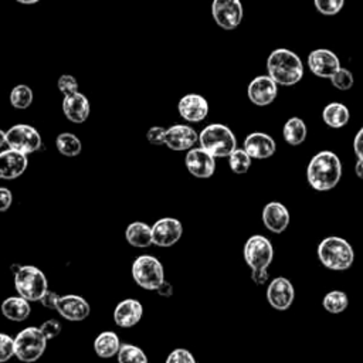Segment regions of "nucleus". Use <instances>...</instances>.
Wrapping results in <instances>:
<instances>
[{
  "instance_id": "1",
  "label": "nucleus",
  "mask_w": 363,
  "mask_h": 363,
  "mask_svg": "<svg viewBox=\"0 0 363 363\" xmlns=\"http://www.w3.org/2000/svg\"><path fill=\"white\" fill-rule=\"evenodd\" d=\"M342 177V162L336 153L322 150L312 156L306 167V179L316 191H328L336 187Z\"/></svg>"
},
{
  "instance_id": "2",
  "label": "nucleus",
  "mask_w": 363,
  "mask_h": 363,
  "mask_svg": "<svg viewBox=\"0 0 363 363\" xmlns=\"http://www.w3.org/2000/svg\"><path fill=\"white\" fill-rule=\"evenodd\" d=\"M244 261L251 268V279L257 285H262L268 281V267L274 259V247L271 241L261 235H251L244 244Z\"/></svg>"
},
{
  "instance_id": "3",
  "label": "nucleus",
  "mask_w": 363,
  "mask_h": 363,
  "mask_svg": "<svg viewBox=\"0 0 363 363\" xmlns=\"http://www.w3.org/2000/svg\"><path fill=\"white\" fill-rule=\"evenodd\" d=\"M267 71L278 85L291 86L302 79L303 64L294 51L288 48H277L268 55Z\"/></svg>"
},
{
  "instance_id": "4",
  "label": "nucleus",
  "mask_w": 363,
  "mask_h": 363,
  "mask_svg": "<svg viewBox=\"0 0 363 363\" xmlns=\"http://www.w3.org/2000/svg\"><path fill=\"white\" fill-rule=\"evenodd\" d=\"M316 252L322 265L332 271H346L354 261L352 245L345 238L336 235L323 238L319 242Z\"/></svg>"
},
{
  "instance_id": "5",
  "label": "nucleus",
  "mask_w": 363,
  "mask_h": 363,
  "mask_svg": "<svg viewBox=\"0 0 363 363\" xmlns=\"http://www.w3.org/2000/svg\"><path fill=\"white\" fill-rule=\"evenodd\" d=\"M199 142L203 149L214 157H228L237 147V140L233 130L223 123H210L199 135Z\"/></svg>"
},
{
  "instance_id": "6",
  "label": "nucleus",
  "mask_w": 363,
  "mask_h": 363,
  "mask_svg": "<svg viewBox=\"0 0 363 363\" xmlns=\"http://www.w3.org/2000/svg\"><path fill=\"white\" fill-rule=\"evenodd\" d=\"M14 288L17 294L30 302L40 301L48 289L44 272L34 265H23L14 274Z\"/></svg>"
},
{
  "instance_id": "7",
  "label": "nucleus",
  "mask_w": 363,
  "mask_h": 363,
  "mask_svg": "<svg viewBox=\"0 0 363 363\" xmlns=\"http://www.w3.org/2000/svg\"><path fill=\"white\" fill-rule=\"evenodd\" d=\"M47 339L40 328L28 326L14 337V356L21 362H35L45 350Z\"/></svg>"
},
{
  "instance_id": "8",
  "label": "nucleus",
  "mask_w": 363,
  "mask_h": 363,
  "mask_svg": "<svg viewBox=\"0 0 363 363\" xmlns=\"http://www.w3.org/2000/svg\"><path fill=\"white\" fill-rule=\"evenodd\" d=\"M132 277L140 288L156 291L164 281V269L156 257L139 255L132 264Z\"/></svg>"
},
{
  "instance_id": "9",
  "label": "nucleus",
  "mask_w": 363,
  "mask_h": 363,
  "mask_svg": "<svg viewBox=\"0 0 363 363\" xmlns=\"http://www.w3.org/2000/svg\"><path fill=\"white\" fill-rule=\"evenodd\" d=\"M6 142L9 147L26 155L37 152L43 145V139L38 130L26 123H17L11 126L6 132Z\"/></svg>"
},
{
  "instance_id": "10",
  "label": "nucleus",
  "mask_w": 363,
  "mask_h": 363,
  "mask_svg": "<svg viewBox=\"0 0 363 363\" xmlns=\"http://www.w3.org/2000/svg\"><path fill=\"white\" fill-rule=\"evenodd\" d=\"M211 14L221 28L234 30L240 26L244 11L240 0H213Z\"/></svg>"
},
{
  "instance_id": "11",
  "label": "nucleus",
  "mask_w": 363,
  "mask_h": 363,
  "mask_svg": "<svg viewBox=\"0 0 363 363\" xmlns=\"http://www.w3.org/2000/svg\"><path fill=\"white\" fill-rule=\"evenodd\" d=\"M183 234V225L177 218L163 217L152 225V244L157 247H172Z\"/></svg>"
},
{
  "instance_id": "12",
  "label": "nucleus",
  "mask_w": 363,
  "mask_h": 363,
  "mask_svg": "<svg viewBox=\"0 0 363 363\" xmlns=\"http://www.w3.org/2000/svg\"><path fill=\"white\" fill-rule=\"evenodd\" d=\"M295 299L294 285L288 278L277 277L267 288V301L277 311H286Z\"/></svg>"
},
{
  "instance_id": "13",
  "label": "nucleus",
  "mask_w": 363,
  "mask_h": 363,
  "mask_svg": "<svg viewBox=\"0 0 363 363\" xmlns=\"http://www.w3.org/2000/svg\"><path fill=\"white\" fill-rule=\"evenodd\" d=\"M247 95L254 105L267 106L275 101L278 84L269 75H258L248 84Z\"/></svg>"
},
{
  "instance_id": "14",
  "label": "nucleus",
  "mask_w": 363,
  "mask_h": 363,
  "mask_svg": "<svg viewBox=\"0 0 363 363\" xmlns=\"http://www.w3.org/2000/svg\"><path fill=\"white\" fill-rule=\"evenodd\" d=\"M184 164L193 176L199 179H207L213 176L216 170V157L201 146L191 147L187 150V155L184 157Z\"/></svg>"
},
{
  "instance_id": "15",
  "label": "nucleus",
  "mask_w": 363,
  "mask_h": 363,
  "mask_svg": "<svg viewBox=\"0 0 363 363\" xmlns=\"http://www.w3.org/2000/svg\"><path fill=\"white\" fill-rule=\"evenodd\" d=\"M308 67L316 77L330 78L340 68V61L333 51L318 48L309 52Z\"/></svg>"
},
{
  "instance_id": "16",
  "label": "nucleus",
  "mask_w": 363,
  "mask_h": 363,
  "mask_svg": "<svg viewBox=\"0 0 363 363\" xmlns=\"http://www.w3.org/2000/svg\"><path fill=\"white\" fill-rule=\"evenodd\" d=\"M55 311L67 320L79 322L88 318L91 312V306L82 296L68 294V295L60 296Z\"/></svg>"
},
{
  "instance_id": "17",
  "label": "nucleus",
  "mask_w": 363,
  "mask_h": 363,
  "mask_svg": "<svg viewBox=\"0 0 363 363\" xmlns=\"http://www.w3.org/2000/svg\"><path fill=\"white\" fill-rule=\"evenodd\" d=\"M199 140L197 132L189 125H172L166 129L164 145L170 150L182 152L191 149Z\"/></svg>"
},
{
  "instance_id": "18",
  "label": "nucleus",
  "mask_w": 363,
  "mask_h": 363,
  "mask_svg": "<svg viewBox=\"0 0 363 363\" xmlns=\"http://www.w3.org/2000/svg\"><path fill=\"white\" fill-rule=\"evenodd\" d=\"M28 159L26 153L16 149H6L0 153V179L13 180L20 177L27 169Z\"/></svg>"
},
{
  "instance_id": "19",
  "label": "nucleus",
  "mask_w": 363,
  "mask_h": 363,
  "mask_svg": "<svg viewBox=\"0 0 363 363\" xmlns=\"http://www.w3.org/2000/svg\"><path fill=\"white\" fill-rule=\"evenodd\" d=\"M244 150L252 159H268L277 150V143L268 133L252 132L244 139Z\"/></svg>"
},
{
  "instance_id": "20",
  "label": "nucleus",
  "mask_w": 363,
  "mask_h": 363,
  "mask_svg": "<svg viewBox=\"0 0 363 363\" xmlns=\"http://www.w3.org/2000/svg\"><path fill=\"white\" fill-rule=\"evenodd\" d=\"M177 109L187 122H201L208 113V102L199 94H187L179 101Z\"/></svg>"
},
{
  "instance_id": "21",
  "label": "nucleus",
  "mask_w": 363,
  "mask_h": 363,
  "mask_svg": "<svg viewBox=\"0 0 363 363\" xmlns=\"http://www.w3.org/2000/svg\"><path fill=\"white\" fill-rule=\"evenodd\" d=\"M262 223L271 233L281 234L289 224V211L279 201H269L262 208Z\"/></svg>"
},
{
  "instance_id": "22",
  "label": "nucleus",
  "mask_w": 363,
  "mask_h": 363,
  "mask_svg": "<svg viewBox=\"0 0 363 363\" xmlns=\"http://www.w3.org/2000/svg\"><path fill=\"white\" fill-rule=\"evenodd\" d=\"M89 102L88 98L81 92H74L65 95L62 99V112L68 121L74 123H82L89 116Z\"/></svg>"
},
{
  "instance_id": "23",
  "label": "nucleus",
  "mask_w": 363,
  "mask_h": 363,
  "mask_svg": "<svg viewBox=\"0 0 363 363\" xmlns=\"http://www.w3.org/2000/svg\"><path fill=\"white\" fill-rule=\"evenodd\" d=\"M142 303L132 298L121 301L113 311V320L119 328H132L142 319Z\"/></svg>"
},
{
  "instance_id": "24",
  "label": "nucleus",
  "mask_w": 363,
  "mask_h": 363,
  "mask_svg": "<svg viewBox=\"0 0 363 363\" xmlns=\"http://www.w3.org/2000/svg\"><path fill=\"white\" fill-rule=\"evenodd\" d=\"M0 309H1V313L4 318H7L9 320H14V322H23L31 313L30 301H27L23 296L6 298L1 302Z\"/></svg>"
},
{
  "instance_id": "25",
  "label": "nucleus",
  "mask_w": 363,
  "mask_h": 363,
  "mask_svg": "<svg viewBox=\"0 0 363 363\" xmlns=\"http://www.w3.org/2000/svg\"><path fill=\"white\" fill-rule=\"evenodd\" d=\"M125 238L132 247L146 248L152 244V227L142 221L130 223L125 230Z\"/></svg>"
},
{
  "instance_id": "26",
  "label": "nucleus",
  "mask_w": 363,
  "mask_h": 363,
  "mask_svg": "<svg viewBox=\"0 0 363 363\" xmlns=\"http://www.w3.org/2000/svg\"><path fill=\"white\" fill-rule=\"evenodd\" d=\"M323 122L333 129H339L347 125L350 119V112L346 105L340 102H330L322 111Z\"/></svg>"
},
{
  "instance_id": "27",
  "label": "nucleus",
  "mask_w": 363,
  "mask_h": 363,
  "mask_svg": "<svg viewBox=\"0 0 363 363\" xmlns=\"http://www.w3.org/2000/svg\"><path fill=\"white\" fill-rule=\"evenodd\" d=\"M119 347H121L119 337L115 332H111V330L99 333L94 340L95 353L99 357H104V359H108V357H112V356L118 354Z\"/></svg>"
},
{
  "instance_id": "28",
  "label": "nucleus",
  "mask_w": 363,
  "mask_h": 363,
  "mask_svg": "<svg viewBox=\"0 0 363 363\" xmlns=\"http://www.w3.org/2000/svg\"><path fill=\"white\" fill-rule=\"evenodd\" d=\"M306 135H308V128L305 122L296 116L289 118L282 128V136L285 142L291 146L301 145L306 139Z\"/></svg>"
},
{
  "instance_id": "29",
  "label": "nucleus",
  "mask_w": 363,
  "mask_h": 363,
  "mask_svg": "<svg viewBox=\"0 0 363 363\" xmlns=\"http://www.w3.org/2000/svg\"><path fill=\"white\" fill-rule=\"evenodd\" d=\"M55 147L61 155L67 157H74L81 153L82 145H81V140L74 133L62 132L55 139Z\"/></svg>"
},
{
  "instance_id": "30",
  "label": "nucleus",
  "mask_w": 363,
  "mask_h": 363,
  "mask_svg": "<svg viewBox=\"0 0 363 363\" xmlns=\"http://www.w3.org/2000/svg\"><path fill=\"white\" fill-rule=\"evenodd\" d=\"M349 299L343 291L335 289L328 292L322 299V306L329 313H340L347 308Z\"/></svg>"
},
{
  "instance_id": "31",
  "label": "nucleus",
  "mask_w": 363,
  "mask_h": 363,
  "mask_svg": "<svg viewBox=\"0 0 363 363\" xmlns=\"http://www.w3.org/2000/svg\"><path fill=\"white\" fill-rule=\"evenodd\" d=\"M251 156L242 149H234L230 155H228V164L230 169L235 173V174H244L248 172V169L251 167Z\"/></svg>"
},
{
  "instance_id": "32",
  "label": "nucleus",
  "mask_w": 363,
  "mask_h": 363,
  "mask_svg": "<svg viewBox=\"0 0 363 363\" xmlns=\"http://www.w3.org/2000/svg\"><path fill=\"white\" fill-rule=\"evenodd\" d=\"M33 102V91L30 86L20 84L16 85L10 92V104L16 109H26Z\"/></svg>"
},
{
  "instance_id": "33",
  "label": "nucleus",
  "mask_w": 363,
  "mask_h": 363,
  "mask_svg": "<svg viewBox=\"0 0 363 363\" xmlns=\"http://www.w3.org/2000/svg\"><path fill=\"white\" fill-rule=\"evenodd\" d=\"M116 359L121 363H130V362L146 363L147 362V357H146L145 352L140 347H138L135 345H129V343L121 345L119 352L116 354Z\"/></svg>"
},
{
  "instance_id": "34",
  "label": "nucleus",
  "mask_w": 363,
  "mask_h": 363,
  "mask_svg": "<svg viewBox=\"0 0 363 363\" xmlns=\"http://www.w3.org/2000/svg\"><path fill=\"white\" fill-rule=\"evenodd\" d=\"M329 79H330L332 85H333L336 89H339V91H347V89H350V88L353 86V82H354L353 74H352L349 69L343 68V67H340Z\"/></svg>"
},
{
  "instance_id": "35",
  "label": "nucleus",
  "mask_w": 363,
  "mask_h": 363,
  "mask_svg": "<svg viewBox=\"0 0 363 363\" xmlns=\"http://www.w3.org/2000/svg\"><path fill=\"white\" fill-rule=\"evenodd\" d=\"M313 4L320 14L335 16L342 10L345 0H313Z\"/></svg>"
},
{
  "instance_id": "36",
  "label": "nucleus",
  "mask_w": 363,
  "mask_h": 363,
  "mask_svg": "<svg viewBox=\"0 0 363 363\" xmlns=\"http://www.w3.org/2000/svg\"><path fill=\"white\" fill-rule=\"evenodd\" d=\"M14 356V337L0 333V363L7 362Z\"/></svg>"
},
{
  "instance_id": "37",
  "label": "nucleus",
  "mask_w": 363,
  "mask_h": 363,
  "mask_svg": "<svg viewBox=\"0 0 363 363\" xmlns=\"http://www.w3.org/2000/svg\"><path fill=\"white\" fill-rule=\"evenodd\" d=\"M57 86H58V91L65 96V95H69V94H74L78 91V82L75 79V77L69 75V74H64L58 78L57 81Z\"/></svg>"
},
{
  "instance_id": "38",
  "label": "nucleus",
  "mask_w": 363,
  "mask_h": 363,
  "mask_svg": "<svg viewBox=\"0 0 363 363\" xmlns=\"http://www.w3.org/2000/svg\"><path fill=\"white\" fill-rule=\"evenodd\" d=\"M167 363H194L196 359L187 349H174L166 357Z\"/></svg>"
},
{
  "instance_id": "39",
  "label": "nucleus",
  "mask_w": 363,
  "mask_h": 363,
  "mask_svg": "<svg viewBox=\"0 0 363 363\" xmlns=\"http://www.w3.org/2000/svg\"><path fill=\"white\" fill-rule=\"evenodd\" d=\"M40 330L43 332V335L45 336L47 340H51V339H54L55 336L60 335V332H61V325H60V322L55 320V319H48V320H45V322L41 323Z\"/></svg>"
},
{
  "instance_id": "40",
  "label": "nucleus",
  "mask_w": 363,
  "mask_h": 363,
  "mask_svg": "<svg viewBox=\"0 0 363 363\" xmlns=\"http://www.w3.org/2000/svg\"><path fill=\"white\" fill-rule=\"evenodd\" d=\"M164 135H166V129L162 126H152L147 133H146V139L150 145H164Z\"/></svg>"
},
{
  "instance_id": "41",
  "label": "nucleus",
  "mask_w": 363,
  "mask_h": 363,
  "mask_svg": "<svg viewBox=\"0 0 363 363\" xmlns=\"http://www.w3.org/2000/svg\"><path fill=\"white\" fill-rule=\"evenodd\" d=\"M60 296L57 295V292L47 289L44 292V295L40 298V302L43 306H45L47 309H57V303H58Z\"/></svg>"
},
{
  "instance_id": "42",
  "label": "nucleus",
  "mask_w": 363,
  "mask_h": 363,
  "mask_svg": "<svg viewBox=\"0 0 363 363\" xmlns=\"http://www.w3.org/2000/svg\"><path fill=\"white\" fill-rule=\"evenodd\" d=\"M13 203V194L7 187H0V211L10 208Z\"/></svg>"
},
{
  "instance_id": "43",
  "label": "nucleus",
  "mask_w": 363,
  "mask_h": 363,
  "mask_svg": "<svg viewBox=\"0 0 363 363\" xmlns=\"http://www.w3.org/2000/svg\"><path fill=\"white\" fill-rule=\"evenodd\" d=\"M353 150H354V155L357 156V159H363V128H360L357 130V133L354 135Z\"/></svg>"
},
{
  "instance_id": "44",
  "label": "nucleus",
  "mask_w": 363,
  "mask_h": 363,
  "mask_svg": "<svg viewBox=\"0 0 363 363\" xmlns=\"http://www.w3.org/2000/svg\"><path fill=\"white\" fill-rule=\"evenodd\" d=\"M156 292H157L160 296H163V298H170V296L173 295V286H172V284H170L169 281L164 279V281L157 286Z\"/></svg>"
},
{
  "instance_id": "45",
  "label": "nucleus",
  "mask_w": 363,
  "mask_h": 363,
  "mask_svg": "<svg viewBox=\"0 0 363 363\" xmlns=\"http://www.w3.org/2000/svg\"><path fill=\"white\" fill-rule=\"evenodd\" d=\"M354 173L359 179H363V159H357L354 164Z\"/></svg>"
},
{
  "instance_id": "46",
  "label": "nucleus",
  "mask_w": 363,
  "mask_h": 363,
  "mask_svg": "<svg viewBox=\"0 0 363 363\" xmlns=\"http://www.w3.org/2000/svg\"><path fill=\"white\" fill-rule=\"evenodd\" d=\"M4 145H7V142H6V132H3V130L0 129V149H1Z\"/></svg>"
},
{
  "instance_id": "47",
  "label": "nucleus",
  "mask_w": 363,
  "mask_h": 363,
  "mask_svg": "<svg viewBox=\"0 0 363 363\" xmlns=\"http://www.w3.org/2000/svg\"><path fill=\"white\" fill-rule=\"evenodd\" d=\"M16 1H18V3H21V4H27V6H30V4H35V3H38L40 0H16Z\"/></svg>"
}]
</instances>
